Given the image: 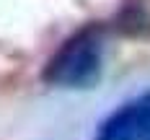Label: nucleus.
Listing matches in <instances>:
<instances>
[{"instance_id":"2","label":"nucleus","mask_w":150,"mask_h":140,"mask_svg":"<svg viewBox=\"0 0 150 140\" xmlns=\"http://www.w3.org/2000/svg\"><path fill=\"white\" fill-rule=\"evenodd\" d=\"M93 140H150V91L119 104L98 124Z\"/></svg>"},{"instance_id":"3","label":"nucleus","mask_w":150,"mask_h":140,"mask_svg":"<svg viewBox=\"0 0 150 140\" xmlns=\"http://www.w3.org/2000/svg\"><path fill=\"white\" fill-rule=\"evenodd\" d=\"M111 29L132 39H150V8L145 0H124L111 21Z\"/></svg>"},{"instance_id":"1","label":"nucleus","mask_w":150,"mask_h":140,"mask_svg":"<svg viewBox=\"0 0 150 140\" xmlns=\"http://www.w3.org/2000/svg\"><path fill=\"white\" fill-rule=\"evenodd\" d=\"M114 34L111 21H88L52 52L42 70V80L52 88L83 91L93 88L104 73V57L109 36Z\"/></svg>"}]
</instances>
